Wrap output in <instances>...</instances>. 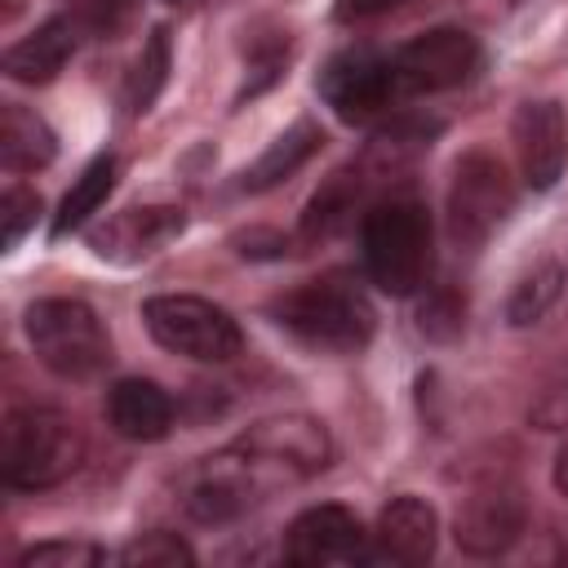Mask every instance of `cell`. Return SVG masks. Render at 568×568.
I'll use <instances>...</instances> for the list:
<instances>
[{"label":"cell","mask_w":568,"mask_h":568,"mask_svg":"<svg viewBox=\"0 0 568 568\" xmlns=\"http://www.w3.org/2000/svg\"><path fill=\"white\" fill-rule=\"evenodd\" d=\"M328 457H333V439L324 422L302 417V413L262 417L186 475L182 501L195 519L226 524L244 515L248 506L266 501L271 493L320 475Z\"/></svg>","instance_id":"6da1fadb"},{"label":"cell","mask_w":568,"mask_h":568,"mask_svg":"<svg viewBox=\"0 0 568 568\" xmlns=\"http://www.w3.org/2000/svg\"><path fill=\"white\" fill-rule=\"evenodd\" d=\"M80 430L44 404H18L0 426V475L9 488L40 493L62 484L80 466Z\"/></svg>","instance_id":"7a4b0ae2"},{"label":"cell","mask_w":568,"mask_h":568,"mask_svg":"<svg viewBox=\"0 0 568 568\" xmlns=\"http://www.w3.org/2000/svg\"><path fill=\"white\" fill-rule=\"evenodd\" d=\"M275 324L324 355H355L373 337V306L355 284L311 280L275 302Z\"/></svg>","instance_id":"3957f363"},{"label":"cell","mask_w":568,"mask_h":568,"mask_svg":"<svg viewBox=\"0 0 568 568\" xmlns=\"http://www.w3.org/2000/svg\"><path fill=\"white\" fill-rule=\"evenodd\" d=\"M364 266L382 293L408 297L430 271V217L413 195H390L364 213Z\"/></svg>","instance_id":"277c9868"},{"label":"cell","mask_w":568,"mask_h":568,"mask_svg":"<svg viewBox=\"0 0 568 568\" xmlns=\"http://www.w3.org/2000/svg\"><path fill=\"white\" fill-rule=\"evenodd\" d=\"M27 342L36 359L67 382L98 377L111 364V337L102 320L75 297H40L27 306Z\"/></svg>","instance_id":"5b68a950"},{"label":"cell","mask_w":568,"mask_h":568,"mask_svg":"<svg viewBox=\"0 0 568 568\" xmlns=\"http://www.w3.org/2000/svg\"><path fill=\"white\" fill-rule=\"evenodd\" d=\"M142 324L169 355H182V359H195V364H226L244 346L240 324L222 306H213L209 297H195V293H155V297H146L142 302Z\"/></svg>","instance_id":"8992f818"},{"label":"cell","mask_w":568,"mask_h":568,"mask_svg":"<svg viewBox=\"0 0 568 568\" xmlns=\"http://www.w3.org/2000/svg\"><path fill=\"white\" fill-rule=\"evenodd\" d=\"M515 209V182L493 151H466L448 182V231L462 248L484 244Z\"/></svg>","instance_id":"52a82bcc"},{"label":"cell","mask_w":568,"mask_h":568,"mask_svg":"<svg viewBox=\"0 0 568 568\" xmlns=\"http://www.w3.org/2000/svg\"><path fill=\"white\" fill-rule=\"evenodd\" d=\"M404 93L395 62L368 53V49H351L337 53L324 71H320V98L346 120V124H364L377 111H386L395 98Z\"/></svg>","instance_id":"ba28073f"},{"label":"cell","mask_w":568,"mask_h":568,"mask_svg":"<svg viewBox=\"0 0 568 568\" xmlns=\"http://www.w3.org/2000/svg\"><path fill=\"white\" fill-rule=\"evenodd\" d=\"M395 75L404 89H417V93H439V89H453V84H466L479 67V44L470 31H457V27H435L417 40H408L395 58Z\"/></svg>","instance_id":"9c48e42d"},{"label":"cell","mask_w":568,"mask_h":568,"mask_svg":"<svg viewBox=\"0 0 568 568\" xmlns=\"http://www.w3.org/2000/svg\"><path fill=\"white\" fill-rule=\"evenodd\" d=\"M284 555H288L293 564H306V568L368 559L364 524L355 519V510H346V506H337V501L311 506V510H302V515L288 524V532H284Z\"/></svg>","instance_id":"30bf717a"},{"label":"cell","mask_w":568,"mask_h":568,"mask_svg":"<svg viewBox=\"0 0 568 568\" xmlns=\"http://www.w3.org/2000/svg\"><path fill=\"white\" fill-rule=\"evenodd\" d=\"M515 155L532 191H550L568 164V115L559 102L537 98L515 111Z\"/></svg>","instance_id":"8fae6325"},{"label":"cell","mask_w":568,"mask_h":568,"mask_svg":"<svg viewBox=\"0 0 568 568\" xmlns=\"http://www.w3.org/2000/svg\"><path fill=\"white\" fill-rule=\"evenodd\" d=\"M524 532V497L515 484H479L457 515V546L470 555H501Z\"/></svg>","instance_id":"7c38bea8"},{"label":"cell","mask_w":568,"mask_h":568,"mask_svg":"<svg viewBox=\"0 0 568 568\" xmlns=\"http://www.w3.org/2000/svg\"><path fill=\"white\" fill-rule=\"evenodd\" d=\"M435 541H439V515L430 501L404 493V497H390L377 515V528H373V546H368V559L377 564H399V568H413V564H426L435 555Z\"/></svg>","instance_id":"4fadbf2b"},{"label":"cell","mask_w":568,"mask_h":568,"mask_svg":"<svg viewBox=\"0 0 568 568\" xmlns=\"http://www.w3.org/2000/svg\"><path fill=\"white\" fill-rule=\"evenodd\" d=\"M186 226L182 209L173 204H151V209H124L115 213L98 235H93V248L98 257H111V262H142L151 253H160L169 240H178Z\"/></svg>","instance_id":"5bb4252c"},{"label":"cell","mask_w":568,"mask_h":568,"mask_svg":"<svg viewBox=\"0 0 568 568\" xmlns=\"http://www.w3.org/2000/svg\"><path fill=\"white\" fill-rule=\"evenodd\" d=\"M106 422L115 435L124 439H138V444H151V439H164L169 426H173V399L169 390H160L155 382L146 377H124L106 390Z\"/></svg>","instance_id":"9a60e30c"},{"label":"cell","mask_w":568,"mask_h":568,"mask_svg":"<svg viewBox=\"0 0 568 568\" xmlns=\"http://www.w3.org/2000/svg\"><path fill=\"white\" fill-rule=\"evenodd\" d=\"M71 49H75L71 22L49 18V22H40L27 40H18V44L4 53V75L18 80V84H49V80L67 67Z\"/></svg>","instance_id":"2e32d148"},{"label":"cell","mask_w":568,"mask_h":568,"mask_svg":"<svg viewBox=\"0 0 568 568\" xmlns=\"http://www.w3.org/2000/svg\"><path fill=\"white\" fill-rule=\"evenodd\" d=\"M320 142H324V129H320L315 120L288 124V129L253 160V169H244V191H271V186H280L284 178H293V173L320 151Z\"/></svg>","instance_id":"e0dca14e"},{"label":"cell","mask_w":568,"mask_h":568,"mask_svg":"<svg viewBox=\"0 0 568 568\" xmlns=\"http://www.w3.org/2000/svg\"><path fill=\"white\" fill-rule=\"evenodd\" d=\"M53 151H58L53 129L36 111H27L18 102H9L0 111V160H4V169H18V173L44 169L53 160Z\"/></svg>","instance_id":"ac0fdd59"},{"label":"cell","mask_w":568,"mask_h":568,"mask_svg":"<svg viewBox=\"0 0 568 568\" xmlns=\"http://www.w3.org/2000/svg\"><path fill=\"white\" fill-rule=\"evenodd\" d=\"M111 186H115V160H111V155L89 160L84 173L75 178V186L62 195V209H58V217H53V235H67V231L80 226L89 213H98L102 200L111 195Z\"/></svg>","instance_id":"d6986e66"},{"label":"cell","mask_w":568,"mask_h":568,"mask_svg":"<svg viewBox=\"0 0 568 568\" xmlns=\"http://www.w3.org/2000/svg\"><path fill=\"white\" fill-rule=\"evenodd\" d=\"M559 293H564V271H559V262H537L519 284H515V293H510V302H506V315H510V324H537L555 302H559Z\"/></svg>","instance_id":"ffe728a7"},{"label":"cell","mask_w":568,"mask_h":568,"mask_svg":"<svg viewBox=\"0 0 568 568\" xmlns=\"http://www.w3.org/2000/svg\"><path fill=\"white\" fill-rule=\"evenodd\" d=\"M164 75H169V31L155 27L151 40L142 44V58H138L133 75H129V111L133 115L155 102V93L164 89Z\"/></svg>","instance_id":"44dd1931"},{"label":"cell","mask_w":568,"mask_h":568,"mask_svg":"<svg viewBox=\"0 0 568 568\" xmlns=\"http://www.w3.org/2000/svg\"><path fill=\"white\" fill-rule=\"evenodd\" d=\"M351 213H355V178H351V173H337V178L311 200L302 226H306V235H333Z\"/></svg>","instance_id":"7402d4cb"},{"label":"cell","mask_w":568,"mask_h":568,"mask_svg":"<svg viewBox=\"0 0 568 568\" xmlns=\"http://www.w3.org/2000/svg\"><path fill=\"white\" fill-rule=\"evenodd\" d=\"M120 564H129V568H186V564H195V550L178 532H142L120 550Z\"/></svg>","instance_id":"603a6c76"},{"label":"cell","mask_w":568,"mask_h":568,"mask_svg":"<svg viewBox=\"0 0 568 568\" xmlns=\"http://www.w3.org/2000/svg\"><path fill=\"white\" fill-rule=\"evenodd\" d=\"M102 546L93 541H71V537H58V541H40L31 550L18 555V568H93L102 564Z\"/></svg>","instance_id":"cb8c5ba5"},{"label":"cell","mask_w":568,"mask_h":568,"mask_svg":"<svg viewBox=\"0 0 568 568\" xmlns=\"http://www.w3.org/2000/svg\"><path fill=\"white\" fill-rule=\"evenodd\" d=\"M40 213V195L27 186H9L0 200V226H4V248H18V240L27 235V226H36Z\"/></svg>","instance_id":"d4e9b609"},{"label":"cell","mask_w":568,"mask_h":568,"mask_svg":"<svg viewBox=\"0 0 568 568\" xmlns=\"http://www.w3.org/2000/svg\"><path fill=\"white\" fill-rule=\"evenodd\" d=\"M528 422H532L537 430H568V382L546 386L541 399L528 408Z\"/></svg>","instance_id":"484cf974"},{"label":"cell","mask_w":568,"mask_h":568,"mask_svg":"<svg viewBox=\"0 0 568 568\" xmlns=\"http://www.w3.org/2000/svg\"><path fill=\"white\" fill-rule=\"evenodd\" d=\"M404 0H337L333 4V18L337 22H368V18H377V13H390V9H399Z\"/></svg>","instance_id":"4316f807"},{"label":"cell","mask_w":568,"mask_h":568,"mask_svg":"<svg viewBox=\"0 0 568 568\" xmlns=\"http://www.w3.org/2000/svg\"><path fill=\"white\" fill-rule=\"evenodd\" d=\"M555 484L568 493V448H564V453H559V462H555Z\"/></svg>","instance_id":"83f0119b"},{"label":"cell","mask_w":568,"mask_h":568,"mask_svg":"<svg viewBox=\"0 0 568 568\" xmlns=\"http://www.w3.org/2000/svg\"><path fill=\"white\" fill-rule=\"evenodd\" d=\"M18 9H22V0H4V18H13Z\"/></svg>","instance_id":"f1b7e54d"}]
</instances>
